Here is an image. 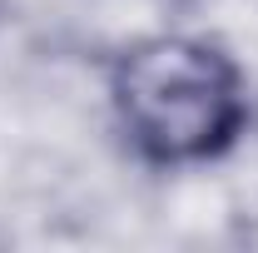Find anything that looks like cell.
<instances>
[{
  "mask_svg": "<svg viewBox=\"0 0 258 253\" xmlns=\"http://www.w3.org/2000/svg\"><path fill=\"white\" fill-rule=\"evenodd\" d=\"M114 109L134 149L154 164H194L224 154L248 114L233 60L184 35L144 40L119 60Z\"/></svg>",
  "mask_w": 258,
  "mask_h": 253,
  "instance_id": "cell-1",
  "label": "cell"
}]
</instances>
